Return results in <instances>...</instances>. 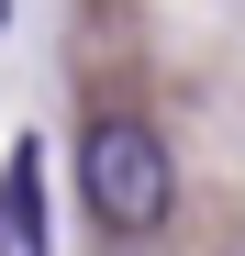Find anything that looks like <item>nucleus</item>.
<instances>
[{
	"mask_svg": "<svg viewBox=\"0 0 245 256\" xmlns=\"http://www.w3.org/2000/svg\"><path fill=\"white\" fill-rule=\"evenodd\" d=\"M78 200H90L100 234H156L178 200V156L156 134L145 112H100L90 134H78Z\"/></svg>",
	"mask_w": 245,
	"mask_h": 256,
	"instance_id": "obj_1",
	"label": "nucleus"
},
{
	"mask_svg": "<svg viewBox=\"0 0 245 256\" xmlns=\"http://www.w3.org/2000/svg\"><path fill=\"white\" fill-rule=\"evenodd\" d=\"M0 256H45V145H12L0 156Z\"/></svg>",
	"mask_w": 245,
	"mask_h": 256,
	"instance_id": "obj_2",
	"label": "nucleus"
},
{
	"mask_svg": "<svg viewBox=\"0 0 245 256\" xmlns=\"http://www.w3.org/2000/svg\"><path fill=\"white\" fill-rule=\"evenodd\" d=\"M0 22H12V0H0Z\"/></svg>",
	"mask_w": 245,
	"mask_h": 256,
	"instance_id": "obj_3",
	"label": "nucleus"
}]
</instances>
